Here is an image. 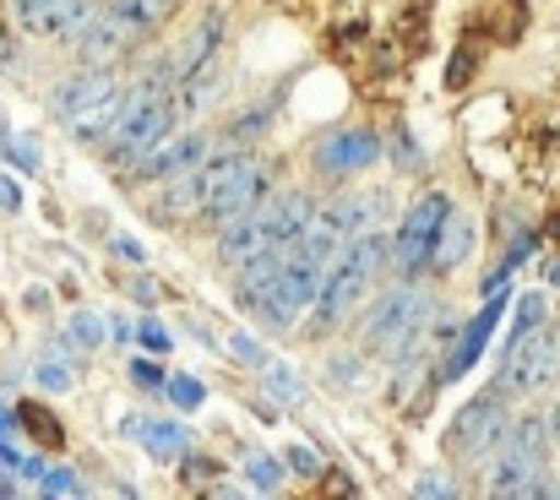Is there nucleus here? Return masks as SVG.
<instances>
[{"instance_id":"f03ea898","label":"nucleus","mask_w":560,"mask_h":500,"mask_svg":"<svg viewBox=\"0 0 560 500\" xmlns=\"http://www.w3.org/2000/svg\"><path fill=\"white\" fill-rule=\"evenodd\" d=\"M126 104H131V98H126L120 77H115L109 66H88V77H77V82L60 88L55 115H60L66 131H77L82 142H98V137H109V131L120 126Z\"/></svg>"},{"instance_id":"7ed1b4c3","label":"nucleus","mask_w":560,"mask_h":500,"mask_svg":"<svg viewBox=\"0 0 560 500\" xmlns=\"http://www.w3.org/2000/svg\"><path fill=\"white\" fill-rule=\"evenodd\" d=\"M386 251H392V245H386L381 234H365V240H354V245L327 267V283H322V294H316V327H322V333H332L338 322H349V316L360 311L371 278L386 267V261H381Z\"/></svg>"},{"instance_id":"a211bd4d","label":"nucleus","mask_w":560,"mask_h":500,"mask_svg":"<svg viewBox=\"0 0 560 500\" xmlns=\"http://www.w3.org/2000/svg\"><path fill=\"white\" fill-rule=\"evenodd\" d=\"M16 425L38 441V446H60L66 441V430H60V419L44 408V403H16Z\"/></svg>"},{"instance_id":"4c0bfd02","label":"nucleus","mask_w":560,"mask_h":500,"mask_svg":"<svg viewBox=\"0 0 560 500\" xmlns=\"http://www.w3.org/2000/svg\"><path fill=\"white\" fill-rule=\"evenodd\" d=\"M11 148V131H5V115H0V153Z\"/></svg>"},{"instance_id":"ddd939ff","label":"nucleus","mask_w":560,"mask_h":500,"mask_svg":"<svg viewBox=\"0 0 560 500\" xmlns=\"http://www.w3.org/2000/svg\"><path fill=\"white\" fill-rule=\"evenodd\" d=\"M16 22L38 38H71V27L93 11L88 0H11Z\"/></svg>"},{"instance_id":"9b49d317","label":"nucleus","mask_w":560,"mask_h":500,"mask_svg":"<svg viewBox=\"0 0 560 500\" xmlns=\"http://www.w3.org/2000/svg\"><path fill=\"white\" fill-rule=\"evenodd\" d=\"M207 159V142H201V131H175V137H164L142 164L131 168L142 185H170L175 174H190V168Z\"/></svg>"},{"instance_id":"aec40b11","label":"nucleus","mask_w":560,"mask_h":500,"mask_svg":"<svg viewBox=\"0 0 560 500\" xmlns=\"http://www.w3.org/2000/svg\"><path fill=\"white\" fill-rule=\"evenodd\" d=\"M142 446H148L153 457L175 463V457L186 452V430H175V425H142Z\"/></svg>"},{"instance_id":"f257e3e1","label":"nucleus","mask_w":560,"mask_h":500,"mask_svg":"<svg viewBox=\"0 0 560 500\" xmlns=\"http://www.w3.org/2000/svg\"><path fill=\"white\" fill-rule=\"evenodd\" d=\"M550 425L545 419H517L501 446L490 452V496H545V452H550Z\"/></svg>"},{"instance_id":"b1692460","label":"nucleus","mask_w":560,"mask_h":500,"mask_svg":"<svg viewBox=\"0 0 560 500\" xmlns=\"http://www.w3.org/2000/svg\"><path fill=\"white\" fill-rule=\"evenodd\" d=\"M229 353H234L240 364H256V370H267V364H272V359L261 353V342H256L250 333H229Z\"/></svg>"},{"instance_id":"0eeeda50","label":"nucleus","mask_w":560,"mask_h":500,"mask_svg":"<svg viewBox=\"0 0 560 500\" xmlns=\"http://www.w3.org/2000/svg\"><path fill=\"white\" fill-rule=\"evenodd\" d=\"M556 375H560V333L528 327V333H512L495 386H501L506 397H523V392H545Z\"/></svg>"},{"instance_id":"cd10ccee","label":"nucleus","mask_w":560,"mask_h":500,"mask_svg":"<svg viewBox=\"0 0 560 500\" xmlns=\"http://www.w3.org/2000/svg\"><path fill=\"white\" fill-rule=\"evenodd\" d=\"M71 381H77V375H71L66 364H38V386H44V392H71Z\"/></svg>"},{"instance_id":"72a5a7b5","label":"nucleus","mask_w":560,"mask_h":500,"mask_svg":"<svg viewBox=\"0 0 560 500\" xmlns=\"http://www.w3.org/2000/svg\"><path fill=\"white\" fill-rule=\"evenodd\" d=\"M0 207H5V212L22 207V190H16V179H5V174H0Z\"/></svg>"},{"instance_id":"c85d7f7f","label":"nucleus","mask_w":560,"mask_h":500,"mask_svg":"<svg viewBox=\"0 0 560 500\" xmlns=\"http://www.w3.org/2000/svg\"><path fill=\"white\" fill-rule=\"evenodd\" d=\"M137 342H142L148 353H170V333H164L159 322H142V327H137Z\"/></svg>"},{"instance_id":"20e7f679","label":"nucleus","mask_w":560,"mask_h":500,"mask_svg":"<svg viewBox=\"0 0 560 500\" xmlns=\"http://www.w3.org/2000/svg\"><path fill=\"white\" fill-rule=\"evenodd\" d=\"M201 185H207V207H201V218L218 223V229L250 218V212L261 207V196H267V174H261L256 159H245V153L201 159Z\"/></svg>"},{"instance_id":"4468645a","label":"nucleus","mask_w":560,"mask_h":500,"mask_svg":"<svg viewBox=\"0 0 560 500\" xmlns=\"http://www.w3.org/2000/svg\"><path fill=\"white\" fill-rule=\"evenodd\" d=\"M375 159H381L375 131H338V137H327V142L316 148L322 174H360V168H371Z\"/></svg>"},{"instance_id":"4be33fe9","label":"nucleus","mask_w":560,"mask_h":500,"mask_svg":"<svg viewBox=\"0 0 560 500\" xmlns=\"http://www.w3.org/2000/svg\"><path fill=\"white\" fill-rule=\"evenodd\" d=\"M164 397H170V403H175V408H201V403H207V386H201V381H196V375H170V381H164Z\"/></svg>"},{"instance_id":"393cba45","label":"nucleus","mask_w":560,"mask_h":500,"mask_svg":"<svg viewBox=\"0 0 560 500\" xmlns=\"http://www.w3.org/2000/svg\"><path fill=\"white\" fill-rule=\"evenodd\" d=\"M38 490H44V496H77L82 485H77L71 468H44V474H38Z\"/></svg>"},{"instance_id":"bb28decb","label":"nucleus","mask_w":560,"mask_h":500,"mask_svg":"<svg viewBox=\"0 0 560 500\" xmlns=\"http://www.w3.org/2000/svg\"><path fill=\"white\" fill-rule=\"evenodd\" d=\"M528 327H545V294H523L517 300V333H528Z\"/></svg>"},{"instance_id":"f8f14e48","label":"nucleus","mask_w":560,"mask_h":500,"mask_svg":"<svg viewBox=\"0 0 560 500\" xmlns=\"http://www.w3.org/2000/svg\"><path fill=\"white\" fill-rule=\"evenodd\" d=\"M267 251H283V245L272 240V223H267V212L256 207L250 218H240V223H229V229H223V245H218V261L240 272L245 261H256V256H267Z\"/></svg>"},{"instance_id":"412c9836","label":"nucleus","mask_w":560,"mask_h":500,"mask_svg":"<svg viewBox=\"0 0 560 500\" xmlns=\"http://www.w3.org/2000/svg\"><path fill=\"white\" fill-rule=\"evenodd\" d=\"M245 479H250V490L278 496V490H283V463H278V457H250V463H245Z\"/></svg>"},{"instance_id":"a878e982","label":"nucleus","mask_w":560,"mask_h":500,"mask_svg":"<svg viewBox=\"0 0 560 500\" xmlns=\"http://www.w3.org/2000/svg\"><path fill=\"white\" fill-rule=\"evenodd\" d=\"M71 333H77V342H88V348H98V342H104V337L115 333V327H109V322H98V316H88V311H82V316H77V322H71Z\"/></svg>"},{"instance_id":"473e14b6","label":"nucleus","mask_w":560,"mask_h":500,"mask_svg":"<svg viewBox=\"0 0 560 500\" xmlns=\"http://www.w3.org/2000/svg\"><path fill=\"white\" fill-rule=\"evenodd\" d=\"M392 159H397V164H408V168H419V153H413V142H408L402 131H397V142H392Z\"/></svg>"},{"instance_id":"6ab92c4d","label":"nucleus","mask_w":560,"mask_h":500,"mask_svg":"<svg viewBox=\"0 0 560 500\" xmlns=\"http://www.w3.org/2000/svg\"><path fill=\"white\" fill-rule=\"evenodd\" d=\"M261 381H267V392H272V403H283V408H294V403H305V381H300V375H294L289 364H278V359H272V364L261 370Z\"/></svg>"},{"instance_id":"9d476101","label":"nucleus","mask_w":560,"mask_h":500,"mask_svg":"<svg viewBox=\"0 0 560 500\" xmlns=\"http://www.w3.org/2000/svg\"><path fill=\"white\" fill-rule=\"evenodd\" d=\"M424 294H413V289H402V294H386L381 305H375L371 316H365V342H371L375 353H408L413 348V337L424 327Z\"/></svg>"},{"instance_id":"1a4fd4ad","label":"nucleus","mask_w":560,"mask_h":500,"mask_svg":"<svg viewBox=\"0 0 560 500\" xmlns=\"http://www.w3.org/2000/svg\"><path fill=\"white\" fill-rule=\"evenodd\" d=\"M506 430H512V419H506V392H501V386H495V392H479L474 403H463V408L452 414V425H446V452H452V457H479V452L501 446Z\"/></svg>"},{"instance_id":"f704fd0d","label":"nucleus","mask_w":560,"mask_h":500,"mask_svg":"<svg viewBox=\"0 0 560 500\" xmlns=\"http://www.w3.org/2000/svg\"><path fill=\"white\" fill-rule=\"evenodd\" d=\"M115 256H126V261H137V267L148 261V251H142L137 240H115Z\"/></svg>"},{"instance_id":"e433bc0d","label":"nucleus","mask_w":560,"mask_h":500,"mask_svg":"<svg viewBox=\"0 0 560 500\" xmlns=\"http://www.w3.org/2000/svg\"><path fill=\"white\" fill-rule=\"evenodd\" d=\"M0 60H11V38H5V27H0Z\"/></svg>"},{"instance_id":"39448f33","label":"nucleus","mask_w":560,"mask_h":500,"mask_svg":"<svg viewBox=\"0 0 560 500\" xmlns=\"http://www.w3.org/2000/svg\"><path fill=\"white\" fill-rule=\"evenodd\" d=\"M175 120H180V98L175 93H131L120 126L104 137L109 142V159L120 168H137L164 137H175Z\"/></svg>"},{"instance_id":"2eb2a0df","label":"nucleus","mask_w":560,"mask_h":500,"mask_svg":"<svg viewBox=\"0 0 560 500\" xmlns=\"http://www.w3.org/2000/svg\"><path fill=\"white\" fill-rule=\"evenodd\" d=\"M501 311H506V300L495 294V300H490V305H485V311H479V316H474L468 327H463V337H457V353H452V359H446V370H441L446 381H457V375H463V370H468V364H474V359L485 353V342H490V333H495Z\"/></svg>"},{"instance_id":"dca6fc26","label":"nucleus","mask_w":560,"mask_h":500,"mask_svg":"<svg viewBox=\"0 0 560 500\" xmlns=\"http://www.w3.org/2000/svg\"><path fill=\"white\" fill-rule=\"evenodd\" d=\"M218 44H223V16H207L196 33L186 38V49L175 55V66H180V82L196 77V71H207V66H218ZM175 82V88H180Z\"/></svg>"},{"instance_id":"7c9ffc66","label":"nucleus","mask_w":560,"mask_h":500,"mask_svg":"<svg viewBox=\"0 0 560 500\" xmlns=\"http://www.w3.org/2000/svg\"><path fill=\"white\" fill-rule=\"evenodd\" d=\"M413 496H419V500H435V496H457V485H452V479H419V485H413Z\"/></svg>"},{"instance_id":"c756f323","label":"nucleus","mask_w":560,"mask_h":500,"mask_svg":"<svg viewBox=\"0 0 560 500\" xmlns=\"http://www.w3.org/2000/svg\"><path fill=\"white\" fill-rule=\"evenodd\" d=\"M283 463H289L294 474H305V479H316V468H322V463H316V452H305V446H294Z\"/></svg>"},{"instance_id":"f3484780","label":"nucleus","mask_w":560,"mask_h":500,"mask_svg":"<svg viewBox=\"0 0 560 500\" xmlns=\"http://www.w3.org/2000/svg\"><path fill=\"white\" fill-rule=\"evenodd\" d=\"M468 245H474V223L468 218H446V234H441V245H435V267L441 272H452V267H463V256H468Z\"/></svg>"},{"instance_id":"423d86ee","label":"nucleus","mask_w":560,"mask_h":500,"mask_svg":"<svg viewBox=\"0 0 560 500\" xmlns=\"http://www.w3.org/2000/svg\"><path fill=\"white\" fill-rule=\"evenodd\" d=\"M142 38H148V27L126 11V0H109V5L88 11V16L71 27V55H77L82 66H115V60L131 55Z\"/></svg>"},{"instance_id":"c9c22d12","label":"nucleus","mask_w":560,"mask_h":500,"mask_svg":"<svg viewBox=\"0 0 560 500\" xmlns=\"http://www.w3.org/2000/svg\"><path fill=\"white\" fill-rule=\"evenodd\" d=\"M550 435H556V446H560V403H556V414H550Z\"/></svg>"},{"instance_id":"6e6552de","label":"nucleus","mask_w":560,"mask_h":500,"mask_svg":"<svg viewBox=\"0 0 560 500\" xmlns=\"http://www.w3.org/2000/svg\"><path fill=\"white\" fill-rule=\"evenodd\" d=\"M446 218H452V196L446 190H430V196H419L408 207V218H402V229L392 240V256H397L392 267L402 278H419L424 267H435V245L446 234Z\"/></svg>"},{"instance_id":"5701e85b","label":"nucleus","mask_w":560,"mask_h":500,"mask_svg":"<svg viewBox=\"0 0 560 500\" xmlns=\"http://www.w3.org/2000/svg\"><path fill=\"white\" fill-rule=\"evenodd\" d=\"M126 11L148 27V33H159L164 22H170V11H175V0H126Z\"/></svg>"},{"instance_id":"2f4dec72","label":"nucleus","mask_w":560,"mask_h":500,"mask_svg":"<svg viewBox=\"0 0 560 500\" xmlns=\"http://www.w3.org/2000/svg\"><path fill=\"white\" fill-rule=\"evenodd\" d=\"M131 375H137V386H164V381H170V375H164L159 364H148V359H137V364H131Z\"/></svg>"}]
</instances>
